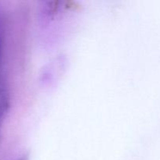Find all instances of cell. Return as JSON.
I'll return each instance as SVG.
<instances>
[{"label":"cell","mask_w":160,"mask_h":160,"mask_svg":"<svg viewBox=\"0 0 160 160\" xmlns=\"http://www.w3.org/2000/svg\"><path fill=\"white\" fill-rule=\"evenodd\" d=\"M16 160H29V157H28V155H23V156H20V158H18V159Z\"/></svg>","instance_id":"2"},{"label":"cell","mask_w":160,"mask_h":160,"mask_svg":"<svg viewBox=\"0 0 160 160\" xmlns=\"http://www.w3.org/2000/svg\"><path fill=\"white\" fill-rule=\"evenodd\" d=\"M4 53V35L0 20V115L9 107V93L7 84L2 73Z\"/></svg>","instance_id":"1"}]
</instances>
